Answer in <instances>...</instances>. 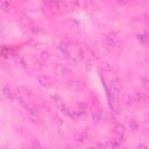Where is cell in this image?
<instances>
[{
  "instance_id": "cell-1",
  "label": "cell",
  "mask_w": 149,
  "mask_h": 149,
  "mask_svg": "<svg viewBox=\"0 0 149 149\" xmlns=\"http://www.w3.org/2000/svg\"><path fill=\"white\" fill-rule=\"evenodd\" d=\"M113 130H114V133L117 135H120V136H122L125 134V127L122 125H115L113 127Z\"/></svg>"
},
{
  "instance_id": "cell-3",
  "label": "cell",
  "mask_w": 149,
  "mask_h": 149,
  "mask_svg": "<svg viewBox=\"0 0 149 149\" xmlns=\"http://www.w3.org/2000/svg\"><path fill=\"white\" fill-rule=\"evenodd\" d=\"M0 7H1L3 10H5V11H7L8 7H10L7 0H0Z\"/></svg>"
},
{
  "instance_id": "cell-2",
  "label": "cell",
  "mask_w": 149,
  "mask_h": 149,
  "mask_svg": "<svg viewBox=\"0 0 149 149\" xmlns=\"http://www.w3.org/2000/svg\"><path fill=\"white\" fill-rule=\"evenodd\" d=\"M93 120L96 121V122H98V121H100L101 120V118H103V113L100 112V111H96V112H93Z\"/></svg>"
},
{
  "instance_id": "cell-5",
  "label": "cell",
  "mask_w": 149,
  "mask_h": 149,
  "mask_svg": "<svg viewBox=\"0 0 149 149\" xmlns=\"http://www.w3.org/2000/svg\"><path fill=\"white\" fill-rule=\"evenodd\" d=\"M120 144H121V142L118 141V140H112V142H111V146L112 147H119Z\"/></svg>"
},
{
  "instance_id": "cell-4",
  "label": "cell",
  "mask_w": 149,
  "mask_h": 149,
  "mask_svg": "<svg viewBox=\"0 0 149 149\" xmlns=\"http://www.w3.org/2000/svg\"><path fill=\"white\" fill-rule=\"evenodd\" d=\"M129 128H130V129H132L133 132H135V130L137 129V125H136V122L132 120V121L129 122Z\"/></svg>"
}]
</instances>
